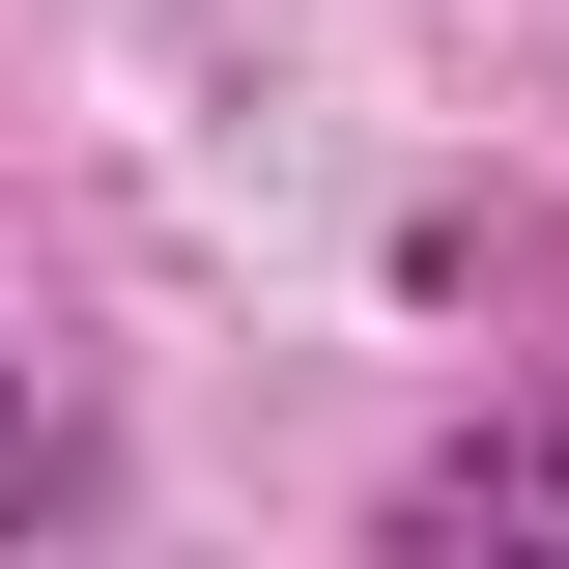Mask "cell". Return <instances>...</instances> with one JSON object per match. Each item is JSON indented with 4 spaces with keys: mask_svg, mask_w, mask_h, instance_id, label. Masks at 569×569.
I'll return each instance as SVG.
<instances>
[{
    "mask_svg": "<svg viewBox=\"0 0 569 569\" xmlns=\"http://www.w3.org/2000/svg\"><path fill=\"white\" fill-rule=\"evenodd\" d=\"M485 512H569V427H541V456H456V485H427V541H485Z\"/></svg>",
    "mask_w": 569,
    "mask_h": 569,
    "instance_id": "1",
    "label": "cell"
},
{
    "mask_svg": "<svg viewBox=\"0 0 569 569\" xmlns=\"http://www.w3.org/2000/svg\"><path fill=\"white\" fill-rule=\"evenodd\" d=\"M0 512H29V399H0Z\"/></svg>",
    "mask_w": 569,
    "mask_h": 569,
    "instance_id": "2",
    "label": "cell"
}]
</instances>
